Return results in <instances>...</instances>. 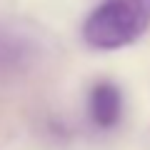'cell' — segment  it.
Masks as SVG:
<instances>
[{
    "label": "cell",
    "mask_w": 150,
    "mask_h": 150,
    "mask_svg": "<svg viewBox=\"0 0 150 150\" xmlns=\"http://www.w3.org/2000/svg\"><path fill=\"white\" fill-rule=\"evenodd\" d=\"M150 28V0H103L83 23L93 50H120L138 43Z\"/></svg>",
    "instance_id": "6da1fadb"
},
{
    "label": "cell",
    "mask_w": 150,
    "mask_h": 150,
    "mask_svg": "<svg viewBox=\"0 0 150 150\" xmlns=\"http://www.w3.org/2000/svg\"><path fill=\"white\" fill-rule=\"evenodd\" d=\"M40 55L38 40L18 23L0 20V75L28 70Z\"/></svg>",
    "instance_id": "7a4b0ae2"
},
{
    "label": "cell",
    "mask_w": 150,
    "mask_h": 150,
    "mask_svg": "<svg viewBox=\"0 0 150 150\" xmlns=\"http://www.w3.org/2000/svg\"><path fill=\"white\" fill-rule=\"evenodd\" d=\"M88 110H90V120L98 128L108 130L115 128L123 115V95H120V88L112 85L108 80H100L90 88V95H88Z\"/></svg>",
    "instance_id": "3957f363"
}]
</instances>
